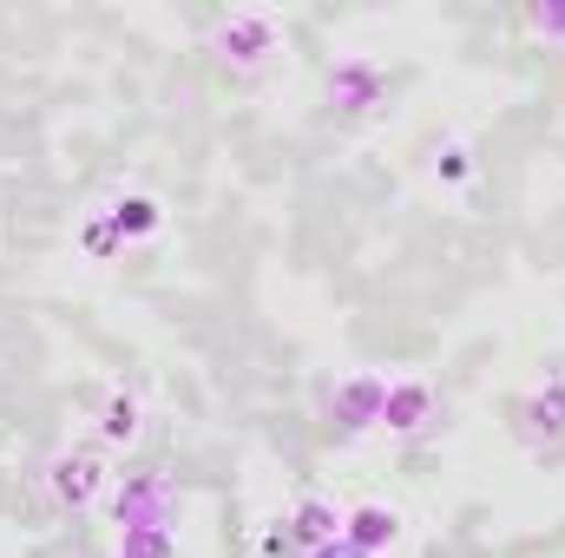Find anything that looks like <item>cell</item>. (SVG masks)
<instances>
[{"instance_id": "cell-1", "label": "cell", "mask_w": 565, "mask_h": 558, "mask_svg": "<svg viewBox=\"0 0 565 558\" xmlns=\"http://www.w3.org/2000/svg\"><path fill=\"white\" fill-rule=\"evenodd\" d=\"M113 486H119V473H113V460H106L99 447H66V453L46 460V493H53L66 513H93V506H106Z\"/></svg>"}, {"instance_id": "cell-2", "label": "cell", "mask_w": 565, "mask_h": 558, "mask_svg": "<svg viewBox=\"0 0 565 558\" xmlns=\"http://www.w3.org/2000/svg\"><path fill=\"white\" fill-rule=\"evenodd\" d=\"M277 46H282V13L277 7H237V13H224V20L211 26V53H217L224 66H237V73H257Z\"/></svg>"}, {"instance_id": "cell-3", "label": "cell", "mask_w": 565, "mask_h": 558, "mask_svg": "<svg viewBox=\"0 0 565 558\" xmlns=\"http://www.w3.org/2000/svg\"><path fill=\"white\" fill-rule=\"evenodd\" d=\"M178 513H184V500H178V486H171L164 473H126V480L113 486V519H119V533H132V526H164V533H178Z\"/></svg>"}, {"instance_id": "cell-4", "label": "cell", "mask_w": 565, "mask_h": 558, "mask_svg": "<svg viewBox=\"0 0 565 558\" xmlns=\"http://www.w3.org/2000/svg\"><path fill=\"white\" fill-rule=\"evenodd\" d=\"M322 86H329V106H335L342 119H362V112H375V106L388 99V66H382L375 53H342Z\"/></svg>"}, {"instance_id": "cell-5", "label": "cell", "mask_w": 565, "mask_h": 558, "mask_svg": "<svg viewBox=\"0 0 565 558\" xmlns=\"http://www.w3.org/2000/svg\"><path fill=\"white\" fill-rule=\"evenodd\" d=\"M382 401H388V375L355 368V375H342V382H335L329 415H335L342 433H369V427H382Z\"/></svg>"}, {"instance_id": "cell-6", "label": "cell", "mask_w": 565, "mask_h": 558, "mask_svg": "<svg viewBox=\"0 0 565 558\" xmlns=\"http://www.w3.org/2000/svg\"><path fill=\"white\" fill-rule=\"evenodd\" d=\"M513 433H520L526 447H559L565 440V368L546 375V382L513 408Z\"/></svg>"}, {"instance_id": "cell-7", "label": "cell", "mask_w": 565, "mask_h": 558, "mask_svg": "<svg viewBox=\"0 0 565 558\" xmlns=\"http://www.w3.org/2000/svg\"><path fill=\"white\" fill-rule=\"evenodd\" d=\"M342 539L355 546V552H388L395 539H402V513L395 506H382V500H362V506H349L342 513Z\"/></svg>"}, {"instance_id": "cell-8", "label": "cell", "mask_w": 565, "mask_h": 558, "mask_svg": "<svg viewBox=\"0 0 565 558\" xmlns=\"http://www.w3.org/2000/svg\"><path fill=\"white\" fill-rule=\"evenodd\" d=\"M282 539H289V546H302V552H316V546L342 539V513H335L322 493H302V500L289 506V519H282Z\"/></svg>"}, {"instance_id": "cell-9", "label": "cell", "mask_w": 565, "mask_h": 558, "mask_svg": "<svg viewBox=\"0 0 565 558\" xmlns=\"http://www.w3.org/2000/svg\"><path fill=\"white\" fill-rule=\"evenodd\" d=\"M427 420H434V388H427L422 375H402V382H388V401H382V427L388 433H422Z\"/></svg>"}, {"instance_id": "cell-10", "label": "cell", "mask_w": 565, "mask_h": 558, "mask_svg": "<svg viewBox=\"0 0 565 558\" xmlns=\"http://www.w3.org/2000/svg\"><path fill=\"white\" fill-rule=\"evenodd\" d=\"M99 217L113 224V237H119V244H145V237H158V230H164V204H158V197H145V191L113 197Z\"/></svg>"}, {"instance_id": "cell-11", "label": "cell", "mask_w": 565, "mask_h": 558, "mask_svg": "<svg viewBox=\"0 0 565 558\" xmlns=\"http://www.w3.org/2000/svg\"><path fill=\"white\" fill-rule=\"evenodd\" d=\"M93 427H99V440H106V447H132V440L145 433L139 395H126V388H106V395H99V415H93Z\"/></svg>"}, {"instance_id": "cell-12", "label": "cell", "mask_w": 565, "mask_h": 558, "mask_svg": "<svg viewBox=\"0 0 565 558\" xmlns=\"http://www.w3.org/2000/svg\"><path fill=\"white\" fill-rule=\"evenodd\" d=\"M119 558H178V533H164V526H132V533H119Z\"/></svg>"}, {"instance_id": "cell-13", "label": "cell", "mask_w": 565, "mask_h": 558, "mask_svg": "<svg viewBox=\"0 0 565 558\" xmlns=\"http://www.w3.org/2000/svg\"><path fill=\"white\" fill-rule=\"evenodd\" d=\"M434 178H440V184H467V178H473V144L447 139L440 151H434Z\"/></svg>"}, {"instance_id": "cell-14", "label": "cell", "mask_w": 565, "mask_h": 558, "mask_svg": "<svg viewBox=\"0 0 565 558\" xmlns=\"http://www.w3.org/2000/svg\"><path fill=\"white\" fill-rule=\"evenodd\" d=\"M526 33H540L546 46H565V0H533L526 7Z\"/></svg>"}, {"instance_id": "cell-15", "label": "cell", "mask_w": 565, "mask_h": 558, "mask_svg": "<svg viewBox=\"0 0 565 558\" xmlns=\"http://www.w3.org/2000/svg\"><path fill=\"white\" fill-rule=\"evenodd\" d=\"M79 250H86V264H106V257L119 250V237H113V224H106L99 211H93V217L79 224Z\"/></svg>"}, {"instance_id": "cell-16", "label": "cell", "mask_w": 565, "mask_h": 558, "mask_svg": "<svg viewBox=\"0 0 565 558\" xmlns=\"http://www.w3.org/2000/svg\"><path fill=\"white\" fill-rule=\"evenodd\" d=\"M309 558H369V552H355L349 539H329V546H316V552H309Z\"/></svg>"}]
</instances>
